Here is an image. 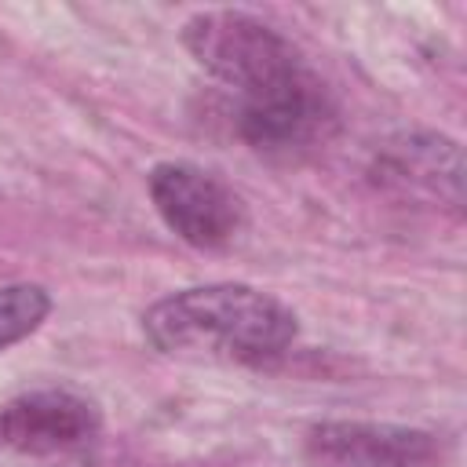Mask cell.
Wrapping results in <instances>:
<instances>
[{"instance_id":"obj_4","label":"cell","mask_w":467,"mask_h":467,"mask_svg":"<svg viewBox=\"0 0 467 467\" xmlns=\"http://www.w3.org/2000/svg\"><path fill=\"white\" fill-rule=\"evenodd\" d=\"M332 128H336V113H332V102L314 73L288 88L237 102L241 139L266 157L306 153L317 142H325Z\"/></svg>"},{"instance_id":"obj_1","label":"cell","mask_w":467,"mask_h":467,"mask_svg":"<svg viewBox=\"0 0 467 467\" xmlns=\"http://www.w3.org/2000/svg\"><path fill=\"white\" fill-rule=\"evenodd\" d=\"M142 328L164 354L266 365L292 347L299 325L281 299L252 285H201L157 299Z\"/></svg>"},{"instance_id":"obj_7","label":"cell","mask_w":467,"mask_h":467,"mask_svg":"<svg viewBox=\"0 0 467 467\" xmlns=\"http://www.w3.org/2000/svg\"><path fill=\"white\" fill-rule=\"evenodd\" d=\"M379 175H383V182H390L398 190L438 197V204H449V208H460V201H463L460 150H456V142L431 135V131H409V135L387 142L379 153Z\"/></svg>"},{"instance_id":"obj_5","label":"cell","mask_w":467,"mask_h":467,"mask_svg":"<svg viewBox=\"0 0 467 467\" xmlns=\"http://www.w3.org/2000/svg\"><path fill=\"white\" fill-rule=\"evenodd\" d=\"M303 452L306 467H445L438 434L398 423H321Z\"/></svg>"},{"instance_id":"obj_2","label":"cell","mask_w":467,"mask_h":467,"mask_svg":"<svg viewBox=\"0 0 467 467\" xmlns=\"http://www.w3.org/2000/svg\"><path fill=\"white\" fill-rule=\"evenodd\" d=\"M182 44L219 84L234 88L237 102L288 88L310 69L288 36L244 11H201L182 26Z\"/></svg>"},{"instance_id":"obj_3","label":"cell","mask_w":467,"mask_h":467,"mask_svg":"<svg viewBox=\"0 0 467 467\" xmlns=\"http://www.w3.org/2000/svg\"><path fill=\"white\" fill-rule=\"evenodd\" d=\"M150 197L175 237L193 248H219L241 226L237 193L212 171L182 161L157 164L150 171Z\"/></svg>"},{"instance_id":"obj_6","label":"cell","mask_w":467,"mask_h":467,"mask_svg":"<svg viewBox=\"0 0 467 467\" xmlns=\"http://www.w3.org/2000/svg\"><path fill=\"white\" fill-rule=\"evenodd\" d=\"M99 434V409L62 387L15 394L0 405V445L29 456L80 449Z\"/></svg>"},{"instance_id":"obj_8","label":"cell","mask_w":467,"mask_h":467,"mask_svg":"<svg viewBox=\"0 0 467 467\" xmlns=\"http://www.w3.org/2000/svg\"><path fill=\"white\" fill-rule=\"evenodd\" d=\"M51 310V296L40 285H7L0 288V350L26 339L40 328Z\"/></svg>"}]
</instances>
